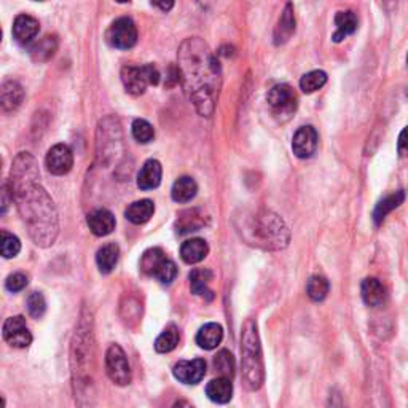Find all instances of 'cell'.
<instances>
[{
    "label": "cell",
    "mask_w": 408,
    "mask_h": 408,
    "mask_svg": "<svg viewBox=\"0 0 408 408\" xmlns=\"http://www.w3.org/2000/svg\"><path fill=\"white\" fill-rule=\"evenodd\" d=\"M212 279V273L209 269L197 268L190 273V288L194 295H199V297L212 300L214 298V293L209 288V281Z\"/></svg>",
    "instance_id": "28"
},
{
    "label": "cell",
    "mask_w": 408,
    "mask_h": 408,
    "mask_svg": "<svg viewBox=\"0 0 408 408\" xmlns=\"http://www.w3.org/2000/svg\"><path fill=\"white\" fill-rule=\"evenodd\" d=\"M182 88L201 117L214 114L222 86L218 61L208 43L199 37L182 42L177 53Z\"/></svg>",
    "instance_id": "2"
},
{
    "label": "cell",
    "mask_w": 408,
    "mask_h": 408,
    "mask_svg": "<svg viewBox=\"0 0 408 408\" xmlns=\"http://www.w3.org/2000/svg\"><path fill=\"white\" fill-rule=\"evenodd\" d=\"M39 29L40 24L34 16L20 15L16 16V20L13 23V37L18 43L28 45V43L33 42L37 34H39Z\"/></svg>",
    "instance_id": "15"
},
{
    "label": "cell",
    "mask_w": 408,
    "mask_h": 408,
    "mask_svg": "<svg viewBox=\"0 0 408 408\" xmlns=\"http://www.w3.org/2000/svg\"><path fill=\"white\" fill-rule=\"evenodd\" d=\"M235 357L227 349H222L214 357V368L216 372L223 376V378H233L235 376Z\"/></svg>",
    "instance_id": "33"
},
{
    "label": "cell",
    "mask_w": 408,
    "mask_h": 408,
    "mask_svg": "<svg viewBox=\"0 0 408 408\" xmlns=\"http://www.w3.org/2000/svg\"><path fill=\"white\" fill-rule=\"evenodd\" d=\"M24 100V90L23 86L15 80L4 81L2 90H0V104L5 114L15 112Z\"/></svg>",
    "instance_id": "14"
},
{
    "label": "cell",
    "mask_w": 408,
    "mask_h": 408,
    "mask_svg": "<svg viewBox=\"0 0 408 408\" xmlns=\"http://www.w3.org/2000/svg\"><path fill=\"white\" fill-rule=\"evenodd\" d=\"M28 282L29 279L24 273H13L5 281V287H7L10 292H21L23 288L28 286Z\"/></svg>",
    "instance_id": "38"
},
{
    "label": "cell",
    "mask_w": 408,
    "mask_h": 408,
    "mask_svg": "<svg viewBox=\"0 0 408 408\" xmlns=\"http://www.w3.org/2000/svg\"><path fill=\"white\" fill-rule=\"evenodd\" d=\"M28 311L34 319H40L47 311V301L42 292H33L28 297Z\"/></svg>",
    "instance_id": "37"
},
{
    "label": "cell",
    "mask_w": 408,
    "mask_h": 408,
    "mask_svg": "<svg viewBox=\"0 0 408 408\" xmlns=\"http://www.w3.org/2000/svg\"><path fill=\"white\" fill-rule=\"evenodd\" d=\"M107 42L112 47L129 49L137 43V28L131 18H118L107 30Z\"/></svg>",
    "instance_id": "9"
},
{
    "label": "cell",
    "mask_w": 408,
    "mask_h": 408,
    "mask_svg": "<svg viewBox=\"0 0 408 408\" xmlns=\"http://www.w3.org/2000/svg\"><path fill=\"white\" fill-rule=\"evenodd\" d=\"M118 257H120V247L115 243H109L100 247L96 254V263L99 272L103 274H109L114 272V268L118 263Z\"/></svg>",
    "instance_id": "27"
},
{
    "label": "cell",
    "mask_w": 408,
    "mask_h": 408,
    "mask_svg": "<svg viewBox=\"0 0 408 408\" xmlns=\"http://www.w3.org/2000/svg\"><path fill=\"white\" fill-rule=\"evenodd\" d=\"M153 212H155L153 201L141 199V201H136V203L133 204H129L127 212H124V216H127V218L131 223L142 225L153 217Z\"/></svg>",
    "instance_id": "25"
},
{
    "label": "cell",
    "mask_w": 408,
    "mask_h": 408,
    "mask_svg": "<svg viewBox=\"0 0 408 408\" xmlns=\"http://www.w3.org/2000/svg\"><path fill=\"white\" fill-rule=\"evenodd\" d=\"M40 171L35 158L20 153L10 171V193L33 241L40 247L53 246L59 233L58 211L53 199L40 185Z\"/></svg>",
    "instance_id": "1"
},
{
    "label": "cell",
    "mask_w": 408,
    "mask_h": 408,
    "mask_svg": "<svg viewBox=\"0 0 408 408\" xmlns=\"http://www.w3.org/2000/svg\"><path fill=\"white\" fill-rule=\"evenodd\" d=\"M295 33V15L292 4H287L284 11L278 21V26L274 29V43L276 45H284L286 42Z\"/></svg>",
    "instance_id": "20"
},
{
    "label": "cell",
    "mask_w": 408,
    "mask_h": 408,
    "mask_svg": "<svg viewBox=\"0 0 408 408\" xmlns=\"http://www.w3.org/2000/svg\"><path fill=\"white\" fill-rule=\"evenodd\" d=\"M405 201V192L404 190H397L386 194L385 198L378 201L376 208L373 211V221L376 225H380L383 221H385L387 214H391L394 209H397L399 206Z\"/></svg>",
    "instance_id": "23"
},
{
    "label": "cell",
    "mask_w": 408,
    "mask_h": 408,
    "mask_svg": "<svg viewBox=\"0 0 408 408\" xmlns=\"http://www.w3.org/2000/svg\"><path fill=\"white\" fill-rule=\"evenodd\" d=\"M204 227V216L199 209H188L180 212V216L175 221V230L179 235H188L193 231H198Z\"/></svg>",
    "instance_id": "24"
},
{
    "label": "cell",
    "mask_w": 408,
    "mask_h": 408,
    "mask_svg": "<svg viewBox=\"0 0 408 408\" xmlns=\"http://www.w3.org/2000/svg\"><path fill=\"white\" fill-rule=\"evenodd\" d=\"M243 235L249 244L265 250L284 249L291 241V231L284 221L267 209L255 211V214L246 218Z\"/></svg>",
    "instance_id": "3"
},
{
    "label": "cell",
    "mask_w": 408,
    "mask_h": 408,
    "mask_svg": "<svg viewBox=\"0 0 408 408\" xmlns=\"http://www.w3.org/2000/svg\"><path fill=\"white\" fill-rule=\"evenodd\" d=\"M329 291H330V284L324 276L315 274V276H311L308 282H306V293H308V297L313 301H322L325 297H327Z\"/></svg>",
    "instance_id": "32"
},
{
    "label": "cell",
    "mask_w": 408,
    "mask_h": 408,
    "mask_svg": "<svg viewBox=\"0 0 408 408\" xmlns=\"http://www.w3.org/2000/svg\"><path fill=\"white\" fill-rule=\"evenodd\" d=\"M141 269L146 274L158 279L161 284H171L177 276V267L175 263L168 259L161 249L153 247L144 252L141 259Z\"/></svg>",
    "instance_id": "5"
},
{
    "label": "cell",
    "mask_w": 408,
    "mask_h": 408,
    "mask_svg": "<svg viewBox=\"0 0 408 408\" xmlns=\"http://www.w3.org/2000/svg\"><path fill=\"white\" fill-rule=\"evenodd\" d=\"M206 394H208V397L212 402H216V404H228L231 397H233V383H231L230 378L218 376V378H214L208 383Z\"/></svg>",
    "instance_id": "19"
},
{
    "label": "cell",
    "mask_w": 408,
    "mask_h": 408,
    "mask_svg": "<svg viewBox=\"0 0 408 408\" xmlns=\"http://www.w3.org/2000/svg\"><path fill=\"white\" fill-rule=\"evenodd\" d=\"M131 131H133L134 139L141 144L152 142L155 137L153 127L147 120H142V118H137V120H134L133 127H131Z\"/></svg>",
    "instance_id": "36"
},
{
    "label": "cell",
    "mask_w": 408,
    "mask_h": 408,
    "mask_svg": "<svg viewBox=\"0 0 408 408\" xmlns=\"http://www.w3.org/2000/svg\"><path fill=\"white\" fill-rule=\"evenodd\" d=\"M155 7H158V8H161L163 11H168V10H171L173 7H174V4L173 2H168V4H165V2H161V4H153Z\"/></svg>",
    "instance_id": "40"
},
{
    "label": "cell",
    "mask_w": 408,
    "mask_h": 408,
    "mask_svg": "<svg viewBox=\"0 0 408 408\" xmlns=\"http://www.w3.org/2000/svg\"><path fill=\"white\" fill-rule=\"evenodd\" d=\"M268 105L272 107L274 117H278L281 122L288 120L297 110V94L292 90V86L286 83L274 85L267 94Z\"/></svg>",
    "instance_id": "7"
},
{
    "label": "cell",
    "mask_w": 408,
    "mask_h": 408,
    "mask_svg": "<svg viewBox=\"0 0 408 408\" xmlns=\"http://www.w3.org/2000/svg\"><path fill=\"white\" fill-rule=\"evenodd\" d=\"M209 254L208 243L201 238H193V240H187L180 246V257L182 260L188 265H197V263L203 262Z\"/></svg>",
    "instance_id": "18"
},
{
    "label": "cell",
    "mask_w": 408,
    "mask_h": 408,
    "mask_svg": "<svg viewBox=\"0 0 408 408\" xmlns=\"http://www.w3.org/2000/svg\"><path fill=\"white\" fill-rule=\"evenodd\" d=\"M56 48H58V40H56V37L45 35L42 40L37 42L35 45L30 48V58L37 62L48 61L49 58H53Z\"/></svg>",
    "instance_id": "30"
},
{
    "label": "cell",
    "mask_w": 408,
    "mask_h": 408,
    "mask_svg": "<svg viewBox=\"0 0 408 408\" xmlns=\"http://www.w3.org/2000/svg\"><path fill=\"white\" fill-rule=\"evenodd\" d=\"M319 144L317 131L313 127H301L295 131L292 139V150L293 153L301 160L311 158L316 153Z\"/></svg>",
    "instance_id": "12"
},
{
    "label": "cell",
    "mask_w": 408,
    "mask_h": 408,
    "mask_svg": "<svg viewBox=\"0 0 408 408\" xmlns=\"http://www.w3.org/2000/svg\"><path fill=\"white\" fill-rule=\"evenodd\" d=\"M122 81L129 94L141 96L146 93L147 86L158 85L160 72L153 64L124 66L122 69Z\"/></svg>",
    "instance_id": "6"
},
{
    "label": "cell",
    "mask_w": 408,
    "mask_h": 408,
    "mask_svg": "<svg viewBox=\"0 0 408 408\" xmlns=\"http://www.w3.org/2000/svg\"><path fill=\"white\" fill-rule=\"evenodd\" d=\"M105 372L117 386H128L131 383V367L124 351L118 344H112L105 353Z\"/></svg>",
    "instance_id": "8"
},
{
    "label": "cell",
    "mask_w": 408,
    "mask_h": 408,
    "mask_svg": "<svg viewBox=\"0 0 408 408\" xmlns=\"http://www.w3.org/2000/svg\"><path fill=\"white\" fill-rule=\"evenodd\" d=\"M335 26H337V33L334 34L335 42H342L346 35L354 34L357 29V16L354 15V11L351 10L338 11L335 16Z\"/></svg>",
    "instance_id": "29"
},
{
    "label": "cell",
    "mask_w": 408,
    "mask_h": 408,
    "mask_svg": "<svg viewBox=\"0 0 408 408\" xmlns=\"http://www.w3.org/2000/svg\"><path fill=\"white\" fill-rule=\"evenodd\" d=\"M241 356L243 385L247 391H259L265 381V367H263L259 329L254 319H247L243 327Z\"/></svg>",
    "instance_id": "4"
},
{
    "label": "cell",
    "mask_w": 408,
    "mask_h": 408,
    "mask_svg": "<svg viewBox=\"0 0 408 408\" xmlns=\"http://www.w3.org/2000/svg\"><path fill=\"white\" fill-rule=\"evenodd\" d=\"M2 332L5 342L13 348H28L33 343V335H30L26 319L23 316L8 317L4 324Z\"/></svg>",
    "instance_id": "10"
},
{
    "label": "cell",
    "mask_w": 408,
    "mask_h": 408,
    "mask_svg": "<svg viewBox=\"0 0 408 408\" xmlns=\"http://www.w3.org/2000/svg\"><path fill=\"white\" fill-rule=\"evenodd\" d=\"M179 342H180L179 329L175 327V325H168V327L163 330V334L156 338V342H155L156 353H161V354L171 353V351L177 346Z\"/></svg>",
    "instance_id": "31"
},
{
    "label": "cell",
    "mask_w": 408,
    "mask_h": 408,
    "mask_svg": "<svg viewBox=\"0 0 408 408\" xmlns=\"http://www.w3.org/2000/svg\"><path fill=\"white\" fill-rule=\"evenodd\" d=\"M397 152H399V156H402V158H407V156H408V127L402 129V133L399 136Z\"/></svg>",
    "instance_id": "39"
},
{
    "label": "cell",
    "mask_w": 408,
    "mask_h": 408,
    "mask_svg": "<svg viewBox=\"0 0 408 408\" xmlns=\"http://www.w3.org/2000/svg\"><path fill=\"white\" fill-rule=\"evenodd\" d=\"M327 83V74L324 71H311L308 74H305L300 80V88L301 91L306 94H311Z\"/></svg>",
    "instance_id": "34"
},
{
    "label": "cell",
    "mask_w": 408,
    "mask_h": 408,
    "mask_svg": "<svg viewBox=\"0 0 408 408\" xmlns=\"http://www.w3.org/2000/svg\"><path fill=\"white\" fill-rule=\"evenodd\" d=\"M173 373L175 378L184 385H198L206 375V361L193 359V361H180L174 366Z\"/></svg>",
    "instance_id": "13"
},
{
    "label": "cell",
    "mask_w": 408,
    "mask_h": 408,
    "mask_svg": "<svg viewBox=\"0 0 408 408\" xmlns=\"http://www.w3.org/2000/svg\"><path fill=\"white\" fill-rule=\"evenodd\" d=\"M163 168L158 160H147L137 174V187L141 190H153L160 185Z\"/></svg>",
    "instance_id": "17"
},
{
    "label": "cell",
    "mask_w": 408,
    "mask_h": 408,
    "mask_svg": "<svg viewBox=\"0 0 408 408\" xmlns=\"http://www.w3.org/2000/svg\"><path fill=\"white\" fill-rule=\"evenodd\" d=\"M407 61H408V58H407Z\"/></svg>",
    "instance_id": "42"
},
{
    "label": "cell",
    "mask_w": 408,
    "mask_h": 408,
    "mask_svg": "<svg viewBox=\"0 0 408 408\" xmlns=\"http://www.w3.org/2000/svg\"><path fill=\"white\" fill-rule=\"evenodd\" d=\"M174 408H193L190 404H187L185 400H180V402H177V404L174 405Z\"/></svg>",
    "instance_id": "41"
},
{
    "label": "cell",
    "mask_w": 408,
    "mask_h": 408,
    "mask_svg": "<svg viewBox=\"0 0 408 408\" xmlns=\"http://www.w3.org/2000/svg\"><path fill=\"white\" fill-rule=\"evenodd\" d=\"M21 250V243L15 235L8 233V231H2L0 233V252L5 259H13Z\"/></svg>",
    "instance_id": "35"
},
{
    "label": "cell",
    "mask_w": 408,
    "mask_h": 408,
    "mask_svg": "<svg viewBox=\"0 0 408 408\" xmlns=\"http://www.w3.org/2000/svg\"><path fill=\"white\" fill-rule=\"evenodd\" d=\"M47 169L54 175H64L74 166V153L66 144H56L48 150L45 158Z\"/></svg>",
    "instance_id": "11"
},
{
    "label": "cell",
    "mask_w": 408,
    "mask_h": 408,
    "mask_svg": "<svg viewBox=\"0 0 408 408\" xmlns=\"http://www.w3.org/2000/svg\"><path fill=\"white\" fill-rule=\"evenodd\" d=\"M88 227L96 236H107L115 230V217L107 209H98L88 216Z\"/></svg>",
    "instance_id": "16"
},
{
    "label": "cell",
    "mask_w": 408,
    "mask_h": 408,
    "mask_svg": "<svg viewBox=\"0 0 408 408\" xmlns=\"http://www.w3.org/2000/svg\"><path fill=\"white\" fill-rule=\"evenodd\" d=\"M361 292H362L363 301H366V305L370 306V308H376V306H381L383 303H385L386 291L381 282L376 278L363 279Z\"/></svg>",
    "instance_id": "22"
},
{
    "label": "cell",
    "mask_w": 408,
    "mask_h": 408,
    "mask_svg": "<svg viewBox=\"0 0 408 408\" xmlns=\"http://www.w3.org/2000/svg\"><path fill=\"white\" fill-rule=\"evenodd\" d=\"M197 192L198 185L194 179L190 177V175H182V177L174 182L171 197L175 203H188V201L197 197Z\"/></svg>",
    "instance_id": "26"
},
{
    "label": "cell",
    "mask_w": 408,
    "mask_h": 408,
    "mask_svg": "<svg viewBox=\"0 0 408 408\" xmlns=\"http://www.w3.org/2000/svg\"><path fill=\"white\" fill-rule=\"evenodd\" d=\"M222 338H223L222 325L217 322H209V324H204L203 327L198 330L197 343L199 344V348L211 351V349H216L218 344L222 343Z\"/></svg>",
    "instance_id": "21"
}]
</instances>
